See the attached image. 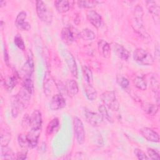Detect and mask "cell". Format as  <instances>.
I'll return each mask as SVG.
<instances>
[{"label": "cell", "instance_id": "obj_1", "mask_svg": "<svg viewBox=\"0 0 160 160\" xmlns=\"http://www.w3.org/2000/svg\"><path fill=\"white\" fill-rule=\"evenodd\" d=\"M31 95L28 91L22 88L14 97L11 106V114L13 118H16L19 114L28 107Z\"/></svg>", "mask_w": 160, "mask_h": 160}, {"label": "cell", "instance_id": "obj_2", "mask_svg": "<svg viewBox=\"0 0 160 160\" xmlns=\"http://www.w3.org/2000/svg\"><path fill=\"white\" fill-rule=\"evenodd\" d=\"M144 14L142 8L137 5L134 8V12H133V22L132 23V26L133 29L142 37L144 38H147L149 37V34L146 32V29L143 26V21H142V16Z\"/></svg>", "mask_w": 160, "mask_h": 160}, {"label": "cell", "instance_id": "obj_3", "mask_svg": "<svg viewBox=\"0 0 160 160\" xmlns=\"http://www.w3.org/2000/svg\"><path fill=\"white\" fill-rule=\"evenodd\" d=\"M36 9L39 19L46 24H51L52 21V13L48 6L43 1H38Z\"/></svg>", "mask_w": 160, "mask_h": 160}, {"label": "cell", "instance_id": "obj_4", "mask_svg": "<svg viewBox=\"0 0 160 160\" xmlns=\"http://www.w3.org/2000/svg\"><path fill=\"white\" fill-rule=\"evenodd\" d=\"M133 58L138 64L142 66H151L154 61L151 54L142 48H138L134 51Z\"/></svg>", "mask_w": 160, "mask_h": 160}, {"label": "cell", "instance_id": "obj_5", "mask_svg": "<svg viewBox=\"0 0 160 160\" xmlns=\"http://www.w3.org/2000/svg\"><path fill=\"white\" fill-rule=\"evenodd\" d=\"M101 99L104 104L109 109L116 111L119 108V103L113 91H106L101 95Z\"/></svg>", "mask_w": 160, "mask_h": 160}, {"label": "cell", "instance_id": "obj_6", "mask_svg": "<svg viewBox=\"0 0 160 160\" xmlns=\"http://www.w3.org/2000/svg\"><path fill=\"white\" fill-rule=\"evenodd\" d=\"M73 124L76 139L78 144H82L85 139V131L83 123L79 118L74 117Z\"/></svg>", "mask_w": 160, "mask_h": 160}, {"label": "cell", "instance_id": "obj_7", "mask_svg": "<svg viewBox=\"0 0 160 160\" xmlns=\"http://www.w3.org/2000/svg\"><path fill=\"white\" fill-rule=\"evenodd\" d=\"M84 116L86 121L89 124L94 127L101 126L104 121L100 114L87 109L84 110Z\"/></svg>", "mask_w": 160, "mask_h": 160}, {"label": "cell", "instance_id": "obj_8", "mask_svg": "<svg viewBox=\"0 0 160 160\" xmlns=\"http://www.w3.org/2000/svg\"><path fill=\"white\" fill-rule=\"evenodd\" d=\"M66 106V100L64 98L61 94H56L52 96L49 107L52 111H57L61 109Z\"/></svg>", "mask_w": 160, "mask_h": 160}, {"label": "cell", "instance_id": "obj_9", "mask_svg": "<svg viewBox=\"0 0 160 160\" xmlns=\"http://www.w3.org/2000/svg\"><path fill=\"white\" fill-rule=\"evenodd\" d=\"M42 124V119L41 112L38 109L34 110L29 116V126L31 129H41Z\"/></svg>", "mask_w": 160, "mask_h": 160}, {"label": "cell", "instance_id": "obj_10", "mask_svg": "<svg viewBox=\"0 0 160 160\" xmlns=\"http://www.w3.org/2000/svg\"><path fill=\"white\" fill-rule=\"evenodd\" d=\"M64 58L65 61L71 71V74L76 78L78 77V68L76 66V63L75 61V59L72 55V54L68 51H65V53L64 54Z\"/></svg>", "mask_w": 160, "mask_h": 160}, {"label": "cell", "instance_id": "obj_11", "mask_svg": "<svg viewBox=\"0 0 160 160\" xmlns=\"http://www.w3.org/2000/svg\"><path fill=\"white\" fill-rule=\"evenodd\" d=\"M27 17L26 12L24 11L20 12L15 20V26L16 28L21 31H29L31 29V25L30 24L26 21V19Z\"/></svg>", "mask_w": 160, "mask_h": 160}, {"label": "cell", "instance_id": "obj_12", "mask_svg": "<svg viewBox=\"0 0 160 160\" xmlns=\"http://www.w3.org/2000/svg\"><path fill=\"white\" fill-rule=\"evenodd\" d=\"M139 132L148 141L154 142H158L159 141L158 134L151 128L143 127L139 129Z\"/></svg>", "mask_w": 160, "mask_h": 160}, {"label": "cell", "instance_id": "obj_13", "mask_svg": "<svg viewBox=\"0 0 160 160\" xmlns=\"http://www.w3.org/2000/svg\"><path fill=\"white\" fill-rule=\"evenodd\" d=\"M111 47L116 54V55L123 61H128L130 56L129 52L121 44L118 43H112L111 44Z\"/></svg>", "mask_w": 160, "mask_h": 160}, {"label": "cell", "instance_id": "obj_14", "mask_svg": "<svg viewBox=\"0 0 160 160\" xmlns=\"http://www.w3.org/2000/svg\"><path fill=\"white\" fill-rule=\"evenodd\" d=\"M61 37L62 41L67 44H72L75 39L74 32L71 28H63L61 32Z\"/></svg>", "mask_w": 160, "mask_h": 160}, {"label": "cell", "instance_id": "obj_15", "mask_svg": "<svg viewBox=\"0 0 160 160\" xmlns=\"http://www.w3.org/2000/svg\"><path fill=\"white\" fill-rule=\"evenodd\" d=\"M41 133V129H31V130L28 132L27 136V139L28 141L29 148L32 149L34 148L38 142V139Z\"/></svg>", "mask_w": 160, "mask_h": 160}, {"label": "cell", "instance_id": "obj_16", "mask_svg": "<svg viewBox=\"0 0 160 160\" xmlns=\"http://www.w3.org/2000/svg\"><path fill=\"white\" fill-rule=\"evenodd\" d=\"M87 18L89 22L96 28L101 27L102 24V18L96 11L94 10L88 11Z\"/></svg>", "mask_w": 160, "mask_h": 160}, {"label": "cell", "instance_id": "obj_17", "mask_svg": "<svg viewBox=\"0 0 160 160\" xmlns=\"http://www.w3.org/2000/svg\"><path fill=\"white\" fill-rule=\"evenodd\" d=\"M146 4L149 12L152 14L153 19L158 23L159 21V7L154 1H147Z\"/></svg>", "mask_w": 160, "mask_h": 160}, {"label": "cell", "instance_id": "obj_18", "mask_svg": "<svg viewBox=\"0 0 160 160\" xmlns=\"http://www.w3.org/2000/svg\"><path fill=\"white\" fill-rule=\"evenodd\" d=\"M142 111L148 115L150 116H154L158 112L159 106L148 102L143 101L141 104Z\"/></svg>", "mask_w": 160, "mask_h": 160}, {"label": "cell", "instance_id": "obj_19", "mask_svg": "<svg viewBox=\"0 0 160 160\" xmlns=\"http://www.w3.org/2000/svg\"><path fill=\"white\" fill-rule=\"evenodd\" d=\"M65 90L69 96L73 97L76 96L79 91L77 82L74 79L67 80L65 85Z\"/></svg>", "mask_w": 160, "mask_h": 160}, {"label": "cell", "instance_id": "obj_20", "mask_svg": "<svg viewBox=\"0 0 160 160\" xmlns=\"http://www.w3.org/2000/svg\"><path fill=\"white\" fill-rule=\"evenodd\" d=\"M54 86H57L55 81L54 79L51 77L50 74L47 72L44 76V92L46 94L47 96L51 94L52 91V88Z\"/></svg>", "mask_w": 160, "mask_h": 160}, {"label": "cell", "instance_id": "obj_21", "mask_svg": "<svg viewBox=\"0 0 160 160\" xmlns=\"http://www.w3.org/2000/svg\"><path fill=\"white\" fill-rule=\"evenodd\" d=\"M34 71V61L32 53L31 51H29L28 55V59L22 67V71L24 72L26 76H31Z\"/></svg>", "mask_w": 160, "mask_h": 160}, {"label": "cell", "instance_id": "obj_22", "mask_svg": "<svg viewBox=\"0 0 160 160\" xmlns=\"http://www.w3.org/2000/svg\"><path fill=\"white\" fill-rule=\"evenodd\" d=\"M98 49L99 52L105 58H109L111 55V46L104 40L101 39L98 42Z\"/></svg>", "mask_w": 160, "mask_h": 160}, {"label": "cell", "instance_id": "obj_23", "mask_svg": "<svg viewBox=\"0 0 160 160\" xmlns=\"http://www.w3.org/2000/svg\"><path fill=\"white\" fill-rule=\"evenodd\" d=\"M54 6L58 12L65 13L70 9V2L66 0L55 1Z\"/></svg>", "mask_w": 160, "mask_h": 160}, {"label": "cell", "instance_id": "obj_24", "mask_svg": "<svg viewBox=\"0 0 160 160\" xmlns=\"http://www.w3.org/2000/svg\"><path fill=\"white\" fill-rule=\"evenodd\" d=\"M84 90L87 98L90 101H94L98 97V92L96 89L92 84L86 83L84 86Z\"/></svg>", "mask_w": 160, "mask_h": 160}, {"label": "cell", "instance_id": "obj_25", "mask_svg": "<svg viewBox=\"0 0 160 160\" xmlns=\"http://www.w3.org/2000/svg\"><path fill=\"white\" fill-rule=\"evenodd\" d=\"M59 126V121L58 118H53L48 123L46 128V132L49 135H51L56 132Z\"/></svg>", "mask_w": 160, "mask_h": 160}, {"label": "cell", "instance_id": "obj_26", "mask_svg": "<svg viewBox=\"0 0 160 160\" xmlns=\"http://www.w3.org/2000/svg\"><path fill=\"white\" fill-rule=\"evenodd\" d=\"M17 78L14 75L7 77L4 81V85L5 89L8 91H11L17 84Z\"/></svg>", "mask_w": 160, "mask_h": 160}, {"label": "cell", "instance_id": "obj_27", "mask_svg": "<svg viewBox=\"0 0 160 160\" xmlns=\"http://www.w3.org/2000/svg\"><path fill=\"white\" fill-rule=\"evenodd\" d=\"M134 85L141 91H145L147 89V83L144 78L142 76H136L132 80Z\"/></svg>", "mask_w": 160, "mask_h": 160}, {"label": "cell", "instance_id": "obj_28", "mask_svg": "<svg viewBox=\"0 0 160 160\" xmlns=\"http://www.w3.org/2000/svg\"><path fill=\"white\" fill-rule=\"evenodd\" d=\"M11 132L6 128L1 131V146H7L11 141Z\"/></svg>", "mask_w": 160, "mask_h": 160}, {"label": "cell", "instance_id": "obj_29", "mask_svg": "<svg viewBox=\"0 0 160 160\" xmlns=\"http://www.w3.org/2000/svg\"><path fill=\"white\" fill-rule=\"evenodd\" d=\"M1 158L4 159H16L12 150L7 146H1Z\"/></svg>", "mask_w": 160, "mask_h": 160}, {"label": "cell", "instance_id": "obj_30", "mask_svg": "<svg viewBox=\"0 0 160 160\" xmlns=\"http://www.w3.org/2000/svg\"><path fill=\"white\" fill-rule=\"evenodd\" d=\"M22 88L28 91L31 94L33 93L34 86L31 76H25L22 82Z\"/></svg>", "mask_w": 160, "mask_h": 160}, {"label": "cell", "instance_id": "obj_31", "mask_svg": "<svg viewBox=\"0 0 160 160\" xmlns=\"http://www.w3.org/2000/svg\"><path fill=\"white\" fill-rule=\"evenodd\" d=\"M116 81L119 86L121 87L124 91H128L129 90V80L122 75H117Z\"/></svg>", "mask_w": 160, "mask_h": 160}, {"label": "cell", "instance_id": "obj_32", "mask_svg": "<svg viewBox=\"0 0 160 160\" xmlns=\"http://www.w3.org/2000/svg\"><path fill=\"white\" fill-rule=\"evenodd\" d=\"M79 36L86 41H92L96 38L94 32L89 29H84L79 33Z\"/></svg>", "mask_w": 160, "mask_h": 160}, {"label": "cell", "instance_id": "obj_33", "mask_svg": "<svg viewBox=\"0 0 160 160\" xmlns=\"http://www.w3.org/2000/svg\"><path fill=\"white\" fill-rule=\"evenodd\" d=\"M99 2L98 1H78L77 2L79 8H93L98 5Z\"/></svg>", "mask_w": 160, "mask_h": 160}, {"label": "cell", "instance_id": "obj_34", "mask_svg": "<svg viewBox=\"0 0 160 160\" xmlns=\"http://www.w3.org/2000/svg\"><path fill=\"white\" fill-rule=\"evenodd\" d=\"M82 72H83L84 78V79L86 80V83L92 84L93 82V76H92V72L91 69L88 66H83Z\"/></svg>", "mask_w": 160, "mask_h": 160}, {"label": "cell", "instance_id": "obj_35", "mask_svg": "<svg viewBox=\"0 0 160 160\" xmlns=\"http://www.w3.org/2000/svg\"><path fill=\"white\" fill-rule=\"evenodd\" d=\"M98 110L99 112V114L102 118L103 120H106L108 122H112L111 118L108 114V110L104 105H100L98 108Z\"/></svg>", "mask_w": 160, "mask_h": 160}, {"label": "cell", "instance_id": "obj_36", "mask_svg": "<svg viewBox=\"0 0 160 160\" xmlns=\"http://www.w3.org/2000/svg\"><path fill=\"white\" fill-rule=\"evenodd\" d=\"M18 142L21 148L22 149H27L29 148L28 141L27 139V136L24 134H20L18 136Z\"/></svg>", "mask_w": 160, "mask_h": 160}, {"label": "cell", "instance_id": "obj_37", "mask_svg": "<svg viewBox=\"0 0 160 160\" xmlns=\"http://www.w3.org/2000/svg\"><path fill=\"white\" fill-rule=\"evenodd\" d=\"M14 42L15 45L21 50L24 51L25 49L24 42L19 34H17L14 38Z\"/></svg>", "mask_w": 160, "mask_h": 160}, {"label": "cell", "instance_id": "obj_38", "mask_svg": "<svg viewBox=\"0 0 160 160\" xmlns=\"http://www.w3.org/2000/svg\"><path fill=\"white\" fill-rule=\"evenodd\" d=\"M134 153L138 159H149V157H148V156L146 154V153L140 149H138V148L134 149Z\"/></svg>", "mask_w": 160, "mask_h": 160}, {"label": "cell", "instance_id": "obj_39", "mask_svg": "<svg viewBox=\"0 0 160 160\" xmlns=\"http://www.w3.org/2000/svg\"><path fill=\"white\" fill-rule=\"evenodd\" d=\"M148 154L149 156V158L152 159H159V153L154 149L148 148Z\"/></svg>", "mask_w": 160, "mask_h": 160}, {"label": "cell", "instance_id": "obj_40", "mask_svg": "<svg viewBox=\"0 0 160 160\" xmlns=\"http://www.w3.org/2000/svg\"><path fill=\"white\" fill-rule=\"evenodd\" d=\"M28 150L27 149H23L22 151L19 152L16 155V159H25L27 158Z\"/></svg>", "mask_w": 160, "mask_h": 160}, {"label": "cell", "instance_id": "obj_41", "mask_svg": "<svg viewBox=\"0 0 160 160\" xmlns=\"http://www.w3.org/2000/svg\"><path fill=\"white\" fill-rule=\"evenodd\" d=\"M22 126L23 128L26 129L28 126H29V116L28 114H25L22 119Z\"/></svg>", "mask_w": 160, "mask_h": 160}, {"label": "cell", "instance_id": "obj_42", "mask_svg": "<svg viewBox=\"0 0 160 160\" xmlns=\"http://www.w3.org/2000/svg\"><path fill=\"white\" fill-rule=\"evenodd\" d=\"M4 62L6 63L7 65L9 64V56H8V51L6 50V49L4 47Z\"/></svg>", "mask_w": 160, "mask_h": 160}, {"label": "cell", "instance_id": "obj_43", "mask_svg": "<svg viewBox=\"0 0 160 160\" xmlns=\"http://www.w3.org/2000/svg\"><path fill=\"white\" fill-rule=\"evenodd\" d=\"M155 55H156V58H157V59H159V46H157L155 48V52H154Z\"/></svg>", "mask_w": 160, "mask_h": 160}, {"label": "cell", "instance_id": "obj_44", "mask_svg": "<svg viewBox=\"0 0 160 160\" xmlns=\"http://www.w3.org/2000/svg\"><path fill=\"white\" fill-rule=\"evenodd\" d=\"M6 4V1H0V7L2 8L3 6H4Z\"/></svg>", "mask_w": 160, "mask_h": 160}]
</instances>
